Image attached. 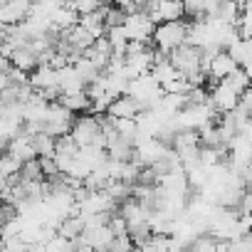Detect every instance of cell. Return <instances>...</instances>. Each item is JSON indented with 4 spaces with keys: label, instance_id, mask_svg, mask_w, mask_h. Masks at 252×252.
<instances>
[{
    "label": "cell",
    "instance_id": "20",
    "mask_svg": "<svg viewBox=\"0 0 252 252\" xmlns=\"http://www.w3.org/2000/svg\"><path fill=\"white\" fill-rule=\"evenodd\" d=\"M69 10H74L79 18H84V15H92V13H99V3L96 0H72V3H64Z\"/></svg>",
    "mask_w": 252,
    "mask_h": 252
},
{
    "label": "cell",
    "instance_id": "19",
    "mask_svg": "<svg viewBox=\"0 0 252 252\" xmlns=\"http://www.w3.org/2000/svg\"><path fill=\"white\" fill-rule=\"evenodd\" d=\"M32 146H35V151H37L40 158L57 156V154H55V139L47 136V134H37V136H32Z\"/></svg>",
    "mask_w": 252,
    "mask_h": 252
},
{
    "label": "cell",
    "instance_id": "7",
    "mask_svg": "<svg viewBox=\"0 0 252 252\" xmlns=\"http://www.w3.org/2000/svg\"><path fill=\"white\" fill-rule=\"evenodd\" d=\"M30 87L35 92H45L50 87H60V72L52 69V67H37L30 74Z\"/></svg>",
    "mask_w": 252,
    "mask_h": 252
},
{
    "label": "cell",
    "instance_id": "18",
    "mask_svg": "<svg viewBox=\"0 0 252 252\" xmlns=\"http://www.w3.org/2000/svg\"><path fill=\"white\" fill-rule=\"evenodd\" d=\"M20 176H23V183H40V181H45V173H42L40 158L23 163V171H20Z\"/></svg>",
    "mask_w": 252,
    "mask_h": 252
},
{
    "label": "cell",
    "instance_id": "8",
    "mask_svg": "<svg viewBox=\"0 0 252 252\" xmlns=\"http://www.w3.org/2000/svg\"><path fill=\"white\" fill-rule=\"evenodd\" d=\"M62 40H64V42H69L74 50H82V52L92 50V47H94V42H96V37H94L89 30H84L82 25H77L74 30L62 32Z\"/></svg>",
    "mask_w": 252,
    "mask_h": 252
},
{
    "label": "cell",
    "instance_id": "28",
    "mask_svg": "<svg viewBox=\"0 0 252 252\" xmlns=\"http://www.w3.org/2000/svg\"><path fill=\"white\" fill-rule=\"evenodd\" d=\"M215 252H235V250H232V242H230V240H218Z\"/></svg>",
    "mask_w": 252,
    "mask_h": 252
},
{
    "label": "cell",
    "instance_id": "11",
    "mask_svg": "<svg viewBox=\"0 0 252 252\" xmlns=\"http://www.w3.org/2000/svg\"><path fill=\"white\" fill-rule=\"evenodd\" d=\"M13 67L20 69V72L32 74V72L40 67V57H37L30 47H20V50H15V55H13Z\"/></svg>",
    "mask_w": 252,
    "mask_h": 252
},
{
    "label": "cell",
    "instance_id": "10",
    "mask_svg": "<svg viewBox=\"0 0 252 252\" xmlns=\"http://www.w3.org/2000/svg\"><path fill=\"white\" fill-rule=\"evenodd\" d=\"M235 69H240V64L230 57V52H222L220 57H215L213 60V69H210V77L213 79H218V82H225Z\"/></svg>",
    "mask_w": 252,
    "mask_h": 252
},
{
    "label": "cell",
    "instance_id": "13",
    "mask_svg": "<svg viewBox=\"0 0 252 252\" xmlns=\"http://www.w3.org/2000/svg\"><path fill=\"white\" fill-rule=\"evenodd\" d=\"M99 10H101V8H99ZM79 25H82L84 30H89V32H92V35H94L96 40L106 37V32H109V30H106V23H104V15H101V13H92V15H84Z\"/></svg>",
    "mask_w": 252,
    "mask_h": 252
},
{
    "label": "cell",
    "instance_id": "3",
    "mask_svg": "<svg viewBox=\"0 0 252 252\" xmlns=\"http://www.w3.org/2000/svg\"><path fill=\"white\" fill-rule=\"evenodd\" d=\"M30 15H32L30 0H5V3H0V25L15 28V25L28 23Z\"/></svg>",
    "mask_w": 252,
    "mask_h": 252
},
{
    "label": "cell",
    "instance_id": "30",
    "mask_svg": "<svg viewBox=\"0 0 252 252\" xmlns=\"http://www.w3.org/2000/svg\"><path fill=\"white\" fill-rule=\"evenodd\" d=\"M131 252H144V250H141V247H134V250H131Z\"/></svg>",
    "mask_w": 252,
    "mask_h": 252
},
{
    "label": "cell",
    "instance_id": "2",
    "mask_svg": "<svg viewBox=\"0 0 252 252\" xmlns=\"http://www.w3.org/2000/svg\"><path fill=\"white\" fill-rule=\"evenodd\" d=\"M99 134H101L99 116H94V114H82V116L74 121L72 136H74V141L79 144V149H89V146H94V141H96Z\"/></svg>",
    "mask_w": 252,
    "mask_h": 252
},
{
    "label": "cell",
    "instance_id": "26",
    "mask_svg": "<svg viewBox=\"0 0 252 252\" xmlns=\"http://www.w3.org/2000/svg\"><path fill=\"white\" fill-rule=\"evenodd\" d=\"M0 218H3V225H8V222L20 218V210L15 205H3V215H0Z\"/></svg>",
    "mask_w": 252,
    "mask_h": 252
},
{
    "label": "cell",
    "instance_id": "6",
    "mask_svg": "<svg viewBox=\"0 0 252 252\" xmlns=\"http://www.w3.org/2000/svg\"><path fill=\"white\" fill-rule=\"evenodd\" d=\"M84 242L94 250V252H109V247H111V242L116 240V235L111 232V227L109 225H104V227H96V230H84Z\"/></svg>",
    "mask_w": 252,
    "mask_h": 252
},
{
    "label": "cell",
    "instance_id": "24",
    "mask_svg": "<svg viewBox=\"0 0 252 252\" xmlns=\"http://www.w3.org/2000/svg\"><path fill=\"white\" fill-rule=\"evenodd\" d=\"M40 166H42L45 181H50V178H57V176H62V173H60V166H57V156H47V158H40Z\"/></svg>",
    "mask_w": 252,
    "mask_h": 252
},
{
    "label": "cell",
    "instance_id": "12",
    "mask_svg": "<svg viewBox=\"0 0 252 252\" xmlns=\"http://www.w3.org/2000/svg\"><path fill=\"white\" fill-rule=\"evenodd\" d=\"M84 230H87L84 218H64L62 225H60V230H57V235H60L62 240H67V242H74L77 237L84 235Z\"/></svg>",
    "mask_w": 252,
    "mask_h": 252
},
{
    "label": "cell",
    "instance_id": "21",
    "mask_svg": "<svg viewBox=\"0 0 252 252\" xmlns=\"http://www.w3.org/2000/svg\"><path fill=\"white\" fill-rule=\"evenodd\" d=\"M23 171V161H18L13 154H3V158H0V176L8 178V176H15Z\"/></svg>",
    "mask_w": 252,
    "mask_h": 252
},
{
    "label": "cell",
    "instance_id": "25",
    "mask_svg": "<svg viewBox=\"0 0 252 252\" xmlns=\"http://www.w3.org/2000/svg\"><path fill=\"white\" fill-rule=\"evenodd\" d=\"M136 245H134V240L129 237V235H121V237H116L114 242H111V247H109V252H131Z\"/></svg>",
    "mask_w": 252,
    "mask_h": 252
},
{
    "label": "cell",
    "instance_id": "17",
    "mask_svg": "<svg viewBox=\"0 0 252 252\" xmlns=\"http://www.w3.org/2000/svg\"><path fill=\"white\" fill-rule=\"evenodd\" d=\"M79 151H82V149H79V144L74 141L72 134L55 139V154H57V156H77Z\"/></svg>",
    "mask_w": 252,
    "mask_h": 252
},
{
    "label": "cell",
    "instance_id": "22",
    "mask_svg": "<svg viewBox=\"0 0 252 252\" xmlns=\"http://www.w3.org/2000/svg\"><path fill=\"white\" fill-rule=\"evenodd\" d=\"M240 37L242 40H252V3H245V13L240 18Z\"/></svg>",
    "mask_w": 252,
    "mask_h": 252
},
{
    "label": "cell",
    "instance_id": "4",
    "mask_svg": "<svg viewBox=\"0 0 252 252\" xmlns=\"http://www.w3.org/2000/svg\"><path fill=\"white\" fill-rule=\"evenodd\" d=\"M124 28H126V35H129V42H149L154 40V32H156V25L146 13L131 15Z\"/></svg>",
    "mask_w": 252,
    "mask_h": 252
},
{
    "label": "cell",
    "instance_id": "9",
    "mask_svg": "<svg viewBox=\"0 0 252 252\" xmlns=\"http://www.w3.org/2000/svg\"><path fill=\"white\" fill-rule=\"evenodd\" d=\"M139 114H141V109L134 96H121L109 106V116H114V119H136Z\"/></svg>",
    "mask_w": 252,
    "mask_h": 252
},
{
    "label": "cell",
    "instance_id": "27",
    "mask_svg": "<svg viewBox=\"0 0 252 252\" xmlns=\"http://www.w3.org/2000/svg\"><path fill=\"white\" fill-rule=\"evenodd\" d=\"M240 109H242L247 116H252V87H250V89H247V92L240 96Z\"/></svg>",
    "mask_w": 252,
    "mask_h": 252
},
{
    "label": "cell",
    "instance_id": "5",
    "mask_svg": "<svg viewBox=\"0 0 252 252\" xmlns=\"http://www.w3.org/2000/svg\"><path fill=\"white\" fill-rule=\"evenodd\" d=\"M210 99H213V104H215V109H218V114H232L237 106H240V94L237 92H232L225 82L210 94Z\"/></svg>",
    "mask_w": 252,
    "mask_h": 252
},
{
    "label": "cell",
    "instance_id": "16",
    "mask_svg": "<svg viewBox=\"0 0 252 252\" xmlns=\"http://www.w3.org/2000/svg\"><path fill=\"white\" fill-rule=\"evenodd\" d=\"M225 84H227L232 92H237L240 96H242V94H245V92L252 87V82H250V77H247V72H245L242 67H240V69H235V72H232V74L225 79Z\"/></svg>",
    "mask_w": 252,
    "mask_h": 252
},
{
    "label": "cell",
    "instance_id": "23",
    "mask_svg": "<svg viewBox=\"0 0 252 252\" xmlns=\"http://www.w3.org/2000/svg\"><path fill=\"white\" fill-rule=\"evenodd\" d=\"M215 247H218V237H213V235H200V237L190 245L188 252H215Z\"/></svg>",
    "mask_w": 252,
    "mask_h": 252
},
{
    "label": "cell",
    "instance_id": "1",
    "mask_svg": "<svg viewBox=\"0 0 252 252\" xmlns=\"http://www.w3.org/2000/svg\"><path fill=\"white\" fill-rule=\"evenodd\" d=\"M188 40V20H181V23H163L156 28L154 32V45L156 50H161L163 55H171L173 50L183 47Z\"/></svg>",
    "mask_w": 252,
    "mask_h": 252
},
{
    "label": "cell",
    "instance_id": "29",
    "mask_svg": "<svg viewBox=\"0 0 252 252\" xmlns=\"http://www.w3.org/2000/svg\"><path fill=\"white\" fill-rule=\"evenodd\" d=\"M245 72H247V77H250V82H252V64H247V67H242Z\"/></svg>",
    "mask_w": 252,
    "mask_h": 252
},
{
    "label": "cell",
    "instance_id": "15",
    "mask_svg": "<svg viewBox=\"0 0 252 252\" xmlns=\"http://www.w3.org/2000/svg\"><path fill=\"white\" fill-rule=\"evenodd\" d=\"M156 79H158V84L163 87V84H168V82H173V79H178V77H183V74H178V69L171 64V57L166 60V62H158L156 67H154V72H151Z\"/></svg>",
    "mask_w": 252,
    "mask_h": 252
},
{
    "label": "cell",
    "instance_id": "14",
    "mask_svg": "<svg viewBox=\"0 0 252 252\" xmlns=\"http://www.w3.org/2000/svg\"><path fill=\"white\" fill-rule=\"evenodd\" d=\"M227 52H230V57H232L240 67L252 64V40H240V42H237L235 47H230Z\"/></svg>",
    "mask_w": 252,
    "mask_h": 252
}]
</instances>
